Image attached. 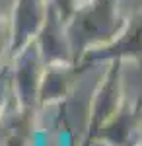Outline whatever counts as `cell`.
<instances>
[{"mask_svg": "<svg viewBox=\"0 0 142 146\" xmlns=\"http://www.w3.org/2000/svg\"><path fill=\"white\" fill-rule=\"evenodd\" d=\"M35 146H47V138H45V135H35Z\"/></svg>", "mask_w": 142, "mask_h": 146, "instance_id": "1", "label": "cell"}, {"mask_svg": "<svg viewBox=\"0 0 142 146\" xmlns=\"http://www.w3.org/2000/svg\"><path fill=\"white\" fill-rule=\"evenodd\" d=\"M58 146H68V136H62V133H60V140H58Z\"/></svg>", "mask_w": 142, "mask_h": 146, "instance_id": "2", "label": "cell"}]
</instances>
